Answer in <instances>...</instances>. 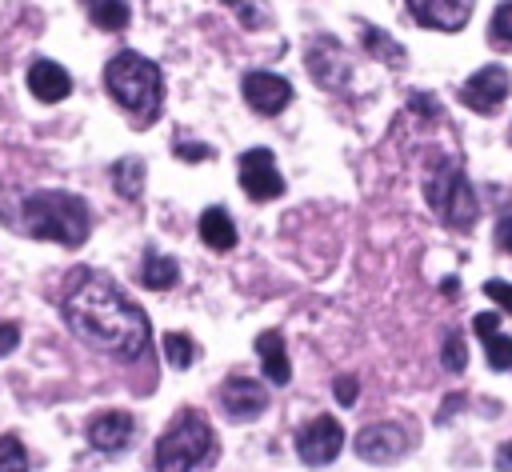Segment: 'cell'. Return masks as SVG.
Here are the masks:
<instances>
[{"label":"cell","mask_w":512,"mask_h":472,"mask_svg":"<svg viewBox=\"0 0 512 472\" xmlns=\"http://www.w3.org/2000/svg\"><path fill=\"white\" fill-rule=\"evenodd\" d=\"M60 308H64L68 328L96 352H108L116 360H140L148 352V336H152L148 316L104 272L76 268L64 284Z\"/></svg>","instance_id":"6da1fadb"},{"label":"cell","mask_w":512,"mask_h":472,"mask_svg":"<svg viewBox=\"0 0 512 472\" xmlns=\"http://www.w3.org/2000/svg\"><path fill=\"white\" fill-rule=\"evenodd\" d=\"M104 88L132 116L136 128H148L160 116V104H164V72H160L156 60H148V56H140L132 48H120L104 64Z\"/></svg>","instance_id":"7a4b0ae2"},{"label":"cell","mask_w":512,"mask_h":472,"mask_svg":"<svg viewBox=\"0 0 512 472\" xmlns=\"http://www.w3.org/2000/svg\"><path fill=\"white\" fill-rule=\"evenodd\" d=\"M20 220H24V232L32 240H52V244H64V248H80L92 232L88 200L76 196V192H64V188L28 192L24 204H20Z\"/></svg>","instance_id":"3957f363"},{"label":"cell","mask_w":512,"mask_h":472,"mask_svg":"<svg viewBox=\"0 0 512 472\" xmlns=\"http://www.w3.org/2000/svg\"><path fill=\"white\" fill-rule=\"evenodd\" d=\"M216 456V432L200 412H180L156 440V472H192Z\"/></svg>","instance_id":"277c9868"},{"label":"cell","mask_w":512,"mask_h":472,"mask_svg":"<svg viewBox=\"0 0 512 472\" xmlns=\"http://www.w3.org/2000/svg\"><path fill=\"white\" fill-rule=\"evenodd\" d=\"M424 200L428 208L456 232H468L480 216V204H476V192L468 184V172L456 164V160H436V168L428 172L424 180Z\"/></svg>","instance_id":"5b68a950"},{"label":"cell","mask_w":512,"mask_h":472,"mask_svg":"<svg viewBox=\"0 0 512 472\" xmlns=\"http://www.w3.org/2000/svg\"><path fill=\"white\" fill-rule=\"evenodd\" d=\"M508 92H512L508 68H504V64H484V68H476V72L460 84V104L472 108V112H480V116H492V112L508 100Z\"/></svg>","instance_id":"8992f818"},{"label":"cell","mask_w":512,"mask_h":472,"mask_svg":"<svg viewBox=\"0 0 512 472\" xmlns=\"http://www.w3.org/2000/svg\"><path fill=\"white\" fill-rule=\"evenodd\" d=\"M236 176H240V184H244L248 200H256V204L284 196V176H280V168H276L272 152H268V148H260V144H256V148H248V152L240 156Z\"/></svg>","instance_id":"52a82bcc"},{"label":"cell","mask_w":512,"mask_h":472,"mask_svg":"<svg viewBox=\"0 0 512 472\" xmlns=\"http://www.w3.org/2000/svg\"><path fill=\"white\" fill-rule=\"evenodd\" d=\"M340 448H344V428H340L336 416H316V420H308V424L296 432V452H300V460L312 464V468L332 464V460L340 456Z\"/></svg>","instance_id":"ba28073f"},{"label":"cell","mask_w":512,"mask_h":472,"mask_svg":"<svg viewBox=\"0 0 512 472\" xmlns=\"http://www.w3.org/2000/svg\"><path fill=\"white\" fill-rule=\"evenodd\" d=\"M352 448H356V456H360V460H368V464H392V460H400V456H404L408 436H404V428H400V424L380 420V424H364V428L356 432Z\"/></svg>","instance_id":"9c48e42d"},{"label":"cell","mask_w":512,"mask_h":472,"mask_svg":"<svg viewBox=\"0 0 512 472\" xmlns=\"http://www.w3.org/2000/svg\"><path fill=\"white\" fill-rule=\"evenodd\" d=\"M308 72H312V80H316L320 88H328V92H340V88L348 84V76H352L348 56H344V48H340L332 36H316V40L308 44Z\"/></svg>","instance_id":"30bf717a"},{"label":"cell","mask_w":512,"mask_h":472,"mask_svg":"<svg viewBox=\"0 0 512 472\" xmlns=\"http://www.w3.org/2000/svg\"><path fill=\"white\" fill-rule=\"evenodd\" d=\"M240 92H244L248 108L260 112V116H276V112H284L292 104V84L284 76H276V72H248L240 80Z\"/></svg>","instance_id":"8fae6325"},{"label":"cell","mask_w":512,"mask_h":472,"mask_svg":"<svg viewBox=\"0 0 512 472\" xmlns=\"http://www.w3.org/2000/svg\"><path fill=\"white\" fill-rule=\"evenodd\" d=\"M220 404H224V412H228L232 420L252 424V420H260L264 408H268V388H264L260 380H248V376H228L224 388H220Z\"/></svg>","instance_id":"7c38bea8"},{"label":"cell","mask_w":512,"mask_h":472,"mask_svg":"<svg viewBox=\"0 0 512 472\" xmlns=\"http://www.w3.org/2000/svg\"><path fill=\"white\" fill-rule=\"evenodd\" d=\"M404 8L412 12V20L420 28H436V32H460L472 20L476 0H404Z\"/></svg>","instance_id":"4fadbf2b"},{"label":"cell","mask_w":512,"mask_h":472,"mask_svg":"<svg viewBox=\"0 0 512 472\" xmlns=\"http://www.w3.org/2000/svg\"><path fill=\"white\" fill-rule=\"evenodd\" d=\"M132 436H136L132 412H100L88 420V444L96 452H124Z\"/></svg>","instance_id":"5bb4252c"},{"label":"cell","mask_w":512,"mask_h":472,"mask_svg":"<svg viewBox=\"0 0 512 472\" xmlns=\"http://www.w3.org/2000/svg\"><path fill=\"white\" fill-rule=\"evenodd\" d=\"M28 92H32L36 100H44V104H60V100H68V92H72V76H68L56 60H36V64L28 68Z\"/></svg>","instance_id":"9a60e30c"},{"label":"cell","mask_w":512,"mask_h":472,"mask_svg":"<svg viewBox=\"0 0 512 472\" xmlns=\"http://www.w3.org/2000/svg\"><path fill=\"white\" fill-rule=\"evenodd\" d=\"M256 356H260V368H264L268 384L284 388V384L292 380V364H288V352H284V336H280L276 328L256 336Z\"/></svg>","instance_id":"2e32d148"},{"label":"cell","mask_w":512,"mask_h":472,"mask_svg":"<svg viewBox=\"0 0 512 472\" xmlns=\"http://www.w3.org/2000/svg\"><path fill=\"white\" fill-rule=\"evenodd\" d=\"M200 240L212 252H232L236 248V224H232L224 204H212V208L200 212Z\"/></svg>","instance_id":"e0dca14e"},{"label":"cell","mask_w":512,"mask_h":472,"mask_svg":"<svg viewBox=\"0 0 512 472\" xmlns=\"http://www.w3.org/2000/svg\"><path fill=\"white\" fill-rule=\"evenodd\" d=\"M140 280H144V288L164 292V288H172V284L180 280V264H176L172 256H164L160 248H144V260H140Z\"/></svg>","instance_id":"ac0fdd59"},{"label":"cell","mask_w":512,"mask_h":472,"mask_svg":"<svg viewBox=\"0 0 512 472\" xmlns=\"http://www.w3.org/2000/svg\"><path fill=\"white\" fill-rule=\"evenodd\" d=\"M84 4V12H88V20L100 28V32H124L128 28V4L124 0H80Z\"/></svg>","instance_id":"d6986e66"},{"label":"cell","mask_w":512,"mask_h":472,"mask_svg":"<svg viewBox=\"0 0 512 472\" xmlns=\"http://www.w3.org/2000/svg\"><path fill=\"white\" fill-rule=\"evenodd\" d=\"M112 184H116V192L124 200H140V192H144V160L140 156H120L112 164Z\"/></svg>","instance_id":"ffe728a7"},{"label":"cell","mask_w":512,"mask_h":472,"mask_svg":"<svg viewBox=\"0 0 512 472\" xmlns=\"http://www.w3.org/2000/svg\"><path fill=\"white\" fill-rule=\"evenodd\" d=\"M360 44L368 48V56H380L384 64H404V48H400L384 28H376V24H364Z\"/></svg>","instance_id":"44dd1931"},{"label":"cell","mask_w":512,"mask_h":472,"mask_svg":"<svg viewBox=\"0 0 512 472\" xmlns=\"http://www.w3.org/2000/svg\"><path fill=\"white\" fill-rule=\"evenodd\" d=\"M164 360L172 368H192L196 364V340L188 332H164Z\"/></svg>","instance_id":"7402d4cb"},{"label":"cell","mask_w":512,"mask_h":472,"mask_svg":"<svg viewBox=\"0 0 512 472\" xmlns=\"http://www.w3.org/2000/svg\"><path fill=\"white\" fill-rule=\"evenodd\" d=\"M244 28H252V32H260V28H268V8H264V0H220Z\"/></svg>","instance_id":"603a6c76"},{"label":"cell","mask_w":512,"mask_h":472,"mask_svg":"<svg viewBox=\"0 0 512 472\" xmlns=\"http://www.w3.org/2000/svg\"><path fill=\"white\" fill-rule=\"evenodd\" d=\"M488 44H496V48H512V0L496 4L492 20H488Z\"/></svg>","instance_id":"cb8c5ba5"},{"label":"cell","mask_w":512,"mask_h":472,"mask_svg":"<svg viewBox=\"0 0 512 472\" xmlns=\"http://www.w3.org/2000/svg\"><path fill=\"white\" fill-rule=\"evenodd\" d=\"M440 364L448 368V372H464L468 368V348H464V332H448L444 336V344H440Z\"/></svg>","instance_id":"d4e9b609"},{"label":"cell","mask_w":512,"mask_h":472,"mask_svg":"<svg viewBox=\"0 0 512 472\" xmlns=\"http://www.w3.org/2000/svg\"><path fill=\"white\" fill-rule=\"evenodd\" d=\"M484 356H488V364H492L496 372L512 368V336H504V332L484 336Z\"/></svg>","instance_id":"484cf974"},{"label":"cell","mask_w":512,"mask_h":472,"mask_svg":"<svg viewBox=\"0 0 512 472\" xmlns=\"http://www.w3.org/2000/svg\"><path fill=\"white\" fill-rule=\"evenodd\" d=\"M0 472H28V452L16 436H0Z\"/></svg>","instance_id":"4316f807"},{"label":"cell","mask_w":512,"mask_h":472,"mask_svg":"<svg viewBox=\"0 0 512 472\" xmlns=\"http://www.w3.org/2000/svg\"><path fill=\"white\" fill-rule=\"evenodd\" d=\"M496 248L512 256V196H508V204H504V212L496 216Z\"/></svg>","instance_id":"83f0119b"},{"label":"cell","mask_w":512,"mask_h":472,"mask_svg":"<svg viewBox=\"0 0 512 472\" xmlns=\"http://www.w3.org/2000/svg\"><path fill=\"white\" fill-rule=\"evenodd\" d=\"M172 152L184 160V164H200V160H212V148L208 144H192V140H176Z\"/></svg>","instance_id":"f1b7e54d"},{"label":"cell","mask_w":512,"mask_h":472,"mask_svg":"<svg viewBox=\"0 0 512 472\" xmlns=\"http://www.w3.org/2000/svg\"><path fill=\"white\" fill-rule=\"evenodd\" d=\"M484 296L496 300V304L512 316V284H508V280H484Z\"/></svg>","instance_id":"f546056e"},{"label":"cell","mask_w":512,"mask_h":472,"mask_svg":"<svg viewBox=\"0 0 512 472\" xmlns=\"http://www.w3.org/2000/svg\"><path fill=\"white\" fill-rule=\"evenodd\" d=\"M332 388H336L340 408H352V404H356V396H360V380H356V376H340Z\"/></svg>","instance_id":"4dcf8cb0"},{"label":"cell","mask_w":512,"mask_h":472,"mask_svg":"<svg viewBox=\"0 0 512 472\" xmlns=\"http://www.w3.org/2000/svg\"><path fill=\"white\" fill-rule=\"evenodd\" d=\"M16 344H20V324L4 320V324H0V360H4V356H8Z\"/></svg>","instance_id":"1f68e13d"},{"label":"cell","mask_w":512,"mask_h":472,"mask_svg":"<svg viewBox=\"0 0 512 472\" xmlns=\"http://www.w3.org/2000/svg\"><path fill=\"white\" fill-rule=\"evenodd\" d=\"M472 328H476V336L484 340V336H492V332H500V316H496V312H480V316L472 320Z\"/></svg>","instance_id":"d6a6232c"},{"label":"cell","mask_w":512,"mask_h":472,"mask_svg":"<svg viewBox=\"0 0 512 472\" xmlns=\"http://www.w3.org/2000/svg\"><path fill=\"white\" fill-rule=\"evenodd\" d=\"M496 468H500V472H512V440H504V444L496 448Z\"/></svg>","instance_id":"836d02e7"}]
</instances>
